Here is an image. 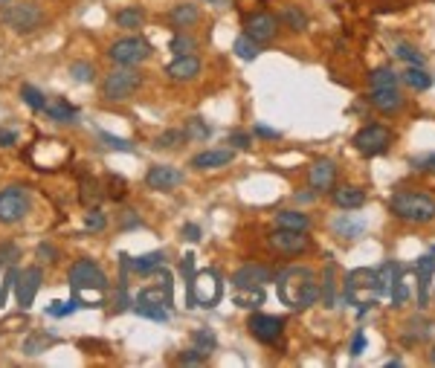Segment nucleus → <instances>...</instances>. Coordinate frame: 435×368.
<instances>
[{
	"label": "nucleus",
	"mask_w": 435,
	"mask_h": 368,
	"mask_svg": "<svg viewBox=\"0 0 435 368\" xmlns=\"http://www.w3.org/2000/svg\"><path fill=\"white\" fill-rule=\"evenodd\" d=\"M276 293L282 299V304H288L290 311H305L310 304H317L322 287L317 282V272L310 267H288L278 272L276 279Z\"/></svg>",
	"instance_id": "f257e3e1"
},
{
	"label": "nucleus",
	"mask_w": 435,
	"mask_h": 368,
	"mask_svg": "<svg viewBox=\"0 0 435 368\" xmlns=\"http://www.w3.org/2000/svg\"><path fill=\"white\" fill-rule=\"evenodd\" d=\"M383 282H380V272L378 270H368V267H360V270H351L346 275V299L351 304H357V311L366 314L371 304H378V299L383 296Z\"/></svg>",
	"instance_id": "f03ea898"
},
{
	"label": "nucleus",
	"mask_w": 435,
	"mask_h": 368,
	"mask_svg": "<svg viewBox=\"0 0 435 368\" xmlns=\"http://www.w3.org/2000/svg\"><path fill=\"white\" fill-rule=\"evenodd\" d=\"M389 209L397 221L407 224H432L435 221V197L426 192H397L389 200Z\"/></svg>",
	"instance_id": "7ed1b4c3"
},
{
	"label": "nucleus",
	"mask_w": 435,
	"mask_h": 368,
	"mask_svg": "<svg viewBox=\"0 0 435 368\" xmlns=\"http://www.w3.org/2000/svg\"><path fill=\"white\" fill-rule=\"evenodd\" d=\"M140 84H142L140 73H134L131 67H119V70L108 73V79L102 81V96L108 102H125L137 93Z\"/></svg>",
	"instance_id": "20e7f679"
},
{
	"label": "nucleus",
	"mask_w": 435,
	"mask_h": 368,
	"mask_svg": "<svg viewBox=\"0 0 435 368\" xmlns=\"http://www.w3.org/2000/svg\"><path fill=\"white\" fill-rule=\"evenodd\" d=\"M221 293H224V284H221V275H218L215 270H200V272L192 275L189 296L198 308H215Z\"/></svg>",
	"instance_id": "39448f33"
},
{
	"label": "nucleus",
	"mask_w": 435,
	"mask_h": 368,
	"mask_svg": "<svg viewBox=\"0 0 435 368\" xmlns=\"http://www.w3.org/2000/svg\"><path fill=\"white\" fill-rule=\"evenodd\" d=\"M108 55L122 67H134V64H140V61L151 58V44L145 38H140V35H128V38L113 41Z\"/></svg>",
	"instance_id": "423d86ee"
},
{
	"label": "nucleus",
	"mask_w": 435,
	"mask_h": 368,
	"mask_svg": "<svg viewBox=\"0 0 435 368\" xmlns=\"http://www.w3.org/2000/svg\"><path fill=\"white\" fill-rule=\"evenodd\" d=\"M67 282H70V287H73L76 293H81V290H105V287H108V275L102 272L99 264H93V261L81 258V261H76V264L70 267Z\"/></svg>",
	"instance_id": "0eeeda50"
},
{
	"label": "nucleus",
	"mask_w": 435,
	"mask_h": 368,
	"mask_svg": "<svg viewBox=\"0 0 435 368\" xmlns=\"http://www.w3.org/2000/svg\"><path fill=\"white\" fill-rule=\"evenodd\" d=\"M392 142V131L386 125H366L354 134V148L363 157H378L389 148Z\"/></svg>",
	"instance_id": "6e6552de"
},
{
	"label": "nucleus",
	"mask_w": 435,
	"mask_h": 368,
	"mask_svg": "<svg viewBox=\"0 0 435 368\" xmlns=\"http://www.w3.org/2000/svg\"><path fill=\"white\" fill-rule=\"evenodd\" d=\"M4 21L15 29V33H35V29L44 23V12L38 9V6H33V4H15V6H9L6 12H4Z\"/></svg>",
	"instance_id": "1a4fd4ad"
},
{
	"label": "nucleus",
	"mask_w": 435,
	"mask_h": 368,
	"mask_svg": "<svg viewBox=\"0 0 435 368\" xmlns=\"http://www.w3.org/2000/svg\"><path fill=\"white\" fill-rule=\"evenodd\" d=\"M29 212V197L21 186L0 192V224H15Z\"/></svg>",
	"instance_id": "9d476101"
},
{
	"label": "nucleus",
	"mask_w": 435,
	"mask_h": 368,
	"mask_svg": "<svg viewBox=\"0 0 435 368\" xmlns=\"http://www.w3.org/2000/svg\"><path fill=\"white\" fill-rule=\"evenodd\" d=\"M267 243H270V250H276V253H285V255H299V253H305L307 247H310V238L305 235V232H296V229H282L278 226L270 238H267Z\"/></svg>",
	"instance_id": "9b49d317"
},
{
	"label": "nucleus",
	"mask_w": 435,
	"mask_h": 368,
	"mask_svg": "<svg viewBox=\"0 0 435 368\" xmlns=\"http://www.w3.org/2000/svg\"><path fill=\"white\" fill-rule=\"evenodd\" d=\"M247 328H250V333L256 336L259 343H276L278 336H282V330H285V319L267 316V314H253L250 322H247Z\"/></svg>",
	"instance_id": "f8f14e48"
},
{
	"label": "nucleus",
	"mask_w": 435,
	"mask_h": 368,
	"mask_svg": "<svg viewBox=\"0 0 435 368\" xmlns=\"http://www.w3.org/2000/svg\"><path fill=\"white\" fill-rule=\"evenodd\" d=\"M183 171L171 168V166H151L148 174H145V183H148V189H157V192H171L177 189L180 183H183Z\"/></svg>",
	"instance_id": "ddd939ff"
},
{
	"label": "nucleus",
	"mask_w": 435,
	"mask_h": 368,
	"mask_svg": "<svg viewBox=\"0 0 435 368\" xmlns=\"http://www.w3.org/2000/svg\"><path fill=\"white\" fill-rule=\"evenodd\" d=\"M276 33H278V18H276V15H270V12H256V15L247 18V35L256 38L259 44H261V41H273Z\"/></svg>",
	"instance_id": "4468645a"
},
{
	"label": "nucleus",
	"mask_w": 435,
	"mask_h": 368,
	"mask_svg": "<svg viewBox=\"0 0 435 368\" xmlns=\"http://www.w3.org/2000/svg\"><path fill=\"white\" fill-rule=\"evenodd\" d=\"M307 180H310V189H314L317 195L328 192V189H334V183H337V166L331 160H317L307 171Z\"/></svg>",
	"instance_id": "2eb2a0df"
},
{
	"label": "nucleus",
	"mask_w": 435,
	"mask_h": 368,
	"mask_svg": "<svg viewBox=\"0 0 435 368\" xmlns=\"http://www.w3.org/2000/svg\"><path fill=\"white\" fill-rule=\"evenodd\" d=\"M235 157V148H209V151H200V154L192 157V166L198 171H209V168H224L230 166Z\"/></svg>",
	"instance_id": "dca6fc26"
},
{
	"label": "nucleus",
	"mask_w": 435,
	"mask_h": 368,
	"mask_svg": "<svg viewBox=\"0 0 435 368\" xmlns=\"http://www.w3.org/2000/svg\"><path fill=\"white\" fill-rule=\"evenodd\" d=\"M267 282H273V272L267 267H259V264H247L241 267L235 275H232V284L241 290V287H264Z\"/></svg>",
	"instance_id": "f3484780"
},
{
	"label": "nucleus",
	"mask_w": 435,
	"mask_h": 368,
	"mask_svg": "<svg viewBox=\"0 0 435 368\" xmlns=\"http://www.w3.org/2000/svg\"><path fill=\"white\" fill-rule=\"evenodd\" d=\"M38 287H41V270L38 267H29V270H23V275H18V304L23 311L33 304Z\"/></svg>",
	"instance_id": "a211bd4d"
},
{
	"label": "nucleus",
	"mask_w": 435,
	"mask_h": 368,
	"mask_svg": "<svg viewBox=\"0 0 435 368\" xmlns=\"http://www.w3.org/2000/svg\"><path fill=\"white\" fill-rule=\"evenodd\" d=\"M166 73H169V79L171 81H192V79H198V73H200V61L189 52V55H177L171 64L166 67Z\"/></svg>",
	"instance_id": "6ab92c4d"
},
{
	"label": "nucleus",
	"mask_w": 435,
	"mask_h": 368,
	"mask_svg": "<svg viewBox=\"0 0 435 368\" xmlns=\"http://www.w3.org/2000/svg\"><path fill=\"white\" fill-rule=\"evenodd\" d=\"M371 105H375L378 110L383 113H395L403 108V96H400V90L397 87H371Z\"/></svg>",
	"instance_id": "aec40b11"
},
{
	"label": "nucleus",
	"mask_w": 435,
	"mask_h": 368,
	"mask_svg": "<svg viewBox=\"0 0 435 368\" xmlns=\"http://www.w3.org/2000/svg\"><path fill=\"white\" fill-rule=\"evenodd\" d=\"M334 203L343 212H354L366 203V192L357 186H339V189H334Z\"/></svg>",
	"instance_id": "412c9836"
},
{
	"label": "nucleus",
	"mask_w": 435,
	"mask_h": 368,
	"mask_svg": "<svg viewBox=\"0 0 435 368\" xmlns=\"http://www.w3.org/2000/svg\"><path fill=\"white\" fill-rule=\"evenodd\" d=\"M415 272H418V301L424 304L426 301V290H429V279H432V272H435V258L432 255L418 258Z\"/></svg>",
	"instance_id": "4be33fe9"
},
{
	"label": "nucleus",
	"mask_w": 435,
	"mask_h": 368,
	"mask_svg": "<svg viewBox=\"0 0 435 368\" xmlns=\"http://www.w3.org/2000/svg\"><path fill=\"white\" fill-rule=\"evenodd\" d=\"M276 224L282 226V229H296V232H307L310 229V218L305 212H293V209H288V212H278L276 214Z\"/></svg>",
	"instance_id": "5701e85b"
},
{
	"label": "nucleus",
	"mask_w": 435,
	"mask_h": 368,
	"mask_svg": "<svg viewBox=\"0 0 435 368\" xmlns=\"http://www.w3.org/2000/svg\"><path fill=\"white\" fill-rule=\"evenodd\" d=\"M171 26H195L198 21H200V9L195 6V4H177L174 9H171Z\"/></svg>",
	"instance_id": "b1692460"
},
{
	"label": "nucleus",
	"mask_w": 435,
	"mask_h": 368,
	"mask_svg": "<svg viewBox=\"0 0 435 368\" xmlns=\"http://www.w3.org/2000/svg\"><path fill=\"white\" fill-rule=\"evenodd\" d=\"M163 261H166V255H163L160 250H154V253H148V255H142V258H128V267H131L134 272H140V275H148V272H154V270H160Z\"/></svg>",
	"instance_id": "393cba45"
},
{
	"label": "nucleus",
	"mask_w": 435,
	"mask_h": 368,
	"mask_svg": "<svg viewBox=\"0 0 435 368\" xmlns=\"http://www.w3.org/2000/svg\"><path fill=\"white\" fill-rule=\"evenodd\" d=\"M134 314L137 316H145V319H154V322H169L171 319V311L163 308V304H151V301H137L134 304Z\"/></svg>",
	"instance_id": "a878e982"
},
{
	"label": "nucleus",
	"mask_w": 435,
	"mask_h": 368,
	"mask_svg": "<svg viewBox=\"0 0 435 368\" xmlns=\"http://www.w3.org/2000/svg\"><path fill=\"white\" fill-rule=\"evenodd\" d=\"M47 116L50 119H55V122H76V108L70 105V102H64V99H52V102H47Z\"/></svg>",
	"instance_id": "bb28decb"
},
{
	"label": "nucleus",
	"mask_w": 435,
	"mask_h": 368,
	"mask_svg": "<svg viewBox=\"0 0 435 368\" xmlns=\"http://www.w3.org/2000/svg\"><path fill=\"white\" fill-rule=\"evenodd\" d=\"M232 50H235V55L238 58H244V61H253L259 52H261V47H259V41L256 38H250V35H238L235 38V44H232Z\"/></svg>",
	"instance_id": "cd10ccee"
},
{
	"label": "nucleus",
	"mask_w": 435,
	"mask_h": 368,
	"mask_svg": "<svg viewBox=\"0 0 435 368\" xmlns=\"http://www.w3.org/2000/svg\"><path fill=\"white\" fill-rule=\"evenodd\" d=\"M113 21H116V26H122V29H140L142 26V21H145V12L142 9H119L116 15H113Z\"/></svg>",
	"instance_id": "c85d7f7f"
},
{
	"label": "nucleus",
	"mask_w": 435,
	"mask_h": 368,
	"mask_svg": "<svg viewBox=\"0 0 435 368\" xmlns=\"http://www.w3.org/2000/svg\"><path fill=\"white\" fill-rule=\"evenodd\" d=\"M334 229H337L339 235H343V238H360L363 229H366V224H363V221H354V218H351V212H346V218H339Z\"/></svg>",
	"instance_id": "c756f323"
},
{
	"label": "nucleus",
	"mask_w": 435,
	"mask_h": 368,
	"mask_svg": "<svg viewBox=\"0 0 435 368\" xmlns=\"http://www.w3.org/2000/svg\"><path fill=\"white\" fill-rule=\"evenodd\" d=\"M403 81H407L412 90H429V84H432L429 73H424L421 67H409L407 73H403Z\"/></svg>",
	"instance_id": "7c9ffc66"
},
{
	"label": "nucleus",
	"mask_w": 435,
	"mask_h": 368,
	"mask_svg": "<svg viewBox=\"0 0 435 368\" xmlns=\"http://www.w3.org/2000/svg\"><path fill=\"white\" fill-rule=\"evenodd\" d=\"M235 301L241 304V308H259V304L264 301V293H261V287H241Z\"/></svg>",
	"instance_id": "2f4dec72"
},
{
	"label": "nucleus",
	"mask_w": 435,
	"mask_h": 368,
	"mask_svg": "<svg viewBox=\"0 0 435 368\" xmlns=\"http://www.w3.org/2000/svg\"><path fill=\"white\" fill-rule=\"evenodd\" d=\"M192 340H195V351H198V354H203V357L212 354V348H215V333H212V330L200 328V330H195Z\"/></svg>",
	"instance_id": "473e14b6"
},
{
	"label": "nucleus",
	"mask_w": 435,
	"mask_h": 368,
	"mask_svg": "<svg viewBox=\"0 0 435 368\" xmlns=\"http://www.w3.org/2000/svg\"><path fill=\"white\" fill-rule=\"evenodd\" d=\"M21 96H23V102L33 108V110H44V108H47V99L41 96V90H35L33 84H23V87H21Z\"/></svg>",
	"instance_id": "72a5a7b5"
},
{
	"label": "nucleus",
	"mask_w": 435,
	"mask_h": 368,
	"mask_svg": "<svg viewBox=\"0 0 435 368\" xmlns=\"http://www.w3.org/2000/svg\"><path fill=\"white\" fill-rule=\"evenodd\" d=\"M371 87H397V73L392 67H380L371 73Z\"/></svg>",
	"instance_id": "f704fd0d"
},
{
	"label": "nucleus",
	"mask_w": 435,
	"mask_h": 368,
	"mask_svg": "<svg viewBox=\"0 0 435 368\" xmlns=\"http://www.w3.org/2000/svg\"><path fill=\"white\" fill-rule=\"evenodd\" d=\"M395 55L403 58V61H409L412 67H421V64H424V55H421L412 44H397V47H395Z\"/></svg>",
	"instance_id": "c9c22d12"
},
{
	"label": "nucleus",
	"mask_w": 435,
	"mask_h": 368,
	"mask_svg": "<svg viewBox=\"0 0 435 368\" xmlns=\"http://www.w3.org/2000/svg\"><path fill=\"white\" fill-rule=\"evenodd\" d=\"M180 142H186V131L174 128V131H166L157 137V148H177Z\"/></svg>",
	"instance_id": "e433bc0d"
},
{
	"label": "nucleus",
	"mask_w": 435,
	"mask_h": 368,
	"mask_svg": "<svg viewBox=\"0 0 435 368\" xmlns=\"http://www.w3.org/2000/svg\"><path fill=\"white\" fill-rule=\"evenodd\" d=\"M73 79L76 81H93V76H96V70H93V64H87V61H76V64L70 67Z\"/></svg>",
	"instance_id": "4c0bfd02"
},
{
	"label": "nucleus",
	"mask_w": 435,
	"mask_h": 368,
	"mask_svg": "<svg viewBox=\"0 0 435 368\" xmlns=\"http://www.w3.org/2000/svg\"><path fill=\"white\" fill-rule=\"evenodd\" d=\"M209 137V128L203 125V119H192L186 125V139H206Z\"/></svg>",
	"instance_id": "58836bf2"
},
{
	"label": "nucleus",
	"mask_w": 435,
	"mask_h": 368,
	"mask_svg": "<svg viewBox=\"0 0 435 368\" xmlns=\"http://www.w3.org/2000/svg\"><path fill=\"white\" fill-rule=\"evenodd\" d=\"M171 50H174L177 55H189V52L195 50V38H189V35H174V38H171Z\"/></svg>",
	"instance_id": "ea45409f"
},
{
	"label": "nucleus",
	"mask_w": 435,
	"mask_h": 368,
	"mask_svg": "<svg viewBox=\"0 0 435 368\" xmlns=\"http://www.w3.org/2000/svg\"><path fill=\"white\" fill-rule=\"evenodd\" d=\"M282 18L288 21V26H290V29H296V33H302V29H305V15H302L299 9H293V6H288V9L282 12Z\"/></svg>",
	"instance_id": "a19ab883"
},
{
	"label": "nucleus",
	"mask_w": 435,
	"mask_h": 368,
	"mask_svg": "<svg viewBox=\"0 0 435 368\" xmlns=\"http://www.w3.org/2000/svg\"><path fill=\"white\" fill-rule=\"evenodd\" d=\"M76 308H79L76 299H70V301H55L52 308H47V314H50V316H67V314H73Z\"/></svg>",
	"instance_id": "79ce46f5"
},
{
	"label": "nucleus",
	"mask_w": 435,
	"mask_h": 368,
	"mask_svg": "<svg viewBox=\"0 0 435 368\" xmlns=\"http://www.w3.org/2000/svg\"><path fill=\"white\" fill-rule=\"evenodd\" d=\"M105 226H108V221H105L102 212H90L87 218H84V229H87V232H99V229H105Z\"/></svg>",
	"instance_id": "37998d69"
},
{
	"label": "nucleus",
	"mask_w": 435,
	"mask_h": 368,
	"mask_svg": "<svg viewBox=\"0 0 435 368\" xmlns=\"http://www.w3.org/2000/svg\"><path fill=\"white\" fill-rule=\"evenodd\" d=\"M230 142H232V148H238V151H247L253 142H250V134H244V131H235V134H230Z\"/></svg>",
	"instance_id": "c03bdc74"
},
{
	"label": "nucleus",
	"mask_w": 435,
	"mask_h": 368,
	"mask_svg": "<svg viewBox=\"0 0 435 368\" xmlns=\"http://www.w3.org/2000/svg\"><path fill=\"white\" fill-rule=\"evenodd\" d=\"M102 139H105V145H108V148H119V151H131V145H128L125 139H119V137H113V134H102Z\"/></svg>",
	"instance_id": "a18cd8bd"
},
{
	"label": "nucleus",
	"mask_w": 435,
	"mask_h": 368,
	"mask_svg": "<svg viewBox=\"0 0 435 368\" xmlns=\"http://www.w3.org/2000/svg\"><path fill=\"white\" fill-rule=\"evenodd\" d=\"M203 360H206V357H203V354H198L195 348H192L189 354H180V357H177V362H180V365H198V362H203Z\"/></svg>",
	"instance_id": "49530a36"
},
{
	"label": "nucleus",
	"mask_w": 435,
	"mask_h": 368,
	"mask_svg": "<svg viewBox=\"0 0 435 368\" xmlns=\"http://www.w3.org/2000/svg\"><path fill=\"white\" fill-rule=\"evenodd\" d=\"M192 270H195V255H192V253H186L183 261H180V272L186 275V279H192Z\"/></svg>",
	"instance_id": "de8ad7c7"
},
{
	"label": "nucleus",
	"mask_w": 435,
	"mask_h": 368,
	"mask_svg": "<svg viewBox=\"0 0 435 368\" xmlns=\"http://www.w3.org/2000/svg\"><path fill=\"white\" fill-rule=\"evenodd\" d=\"M15 142H18V134H15V131H6V128L0 131V148H9V145H15Z\"/></svg>",
	"instance_id": "09e8293b"
},
{
	"label": "nucleus",
	"mask_w": 435,
	"mask_h": 368,
	"mask_svg": "<svg viewBox=\"0 0 435 368\" xmlns=\"http://www.w3.org/2000/svg\"><path fill=\"white\" fill-rule=\"evenodd\" d=\"M183 238H189L192 243H198V241H200V229H198L195 224H186V226H183Z\"/></svg>",
	"instance_id": "8fccbe9b"
},
{
	"label": "nucleus",
	"mask_w": 435,
	"mask_h": 368,
	"mask_svg": "<svg viewBox=\"0 0 435 368\" xmlns=\"http://www.w3.org/2000/svg\"><path fill=\"white\" fill-rule=\"evenodd\" d=\"M363 348H366V333H363V330H357L354 343H351V354H363Z\"/></svg>",
	"instance_id": "3c124183"
},
{
	"label": "nucleus",
	"mask_w": 435,
	"mask_h": 368,
	"mask_svg": "<svg viewBox=\"0 0 435 368\" xmlns=\"http://www.w3.org/2000/svg\"><path fill=\"white\" fill-rule=\"evenodd\" d=\"M256 134H259V137H267V139H278V131H273V128H267V125H256Z\"/></svg>",
	"instance_id": "603ef678"
},
{
	"label": "nucleus",
	"mask_w": 435,
	"mask_h": 368,
	"mask_svg": "<svg viewBox=\"0 0 435 368\" xmlns=\"http://www.w3.org/2000/svg\"><path fill=\"white\" fill-rule=\"evenodd\" d=\"M38 255H41V258H47V261H52L58 253H55V247H47V243H41V247H38Z\"/></svg>",
	"instance_id": "864d4df0"
},
{
	"label": "nucleus",
	"mask_w": 435,
	"mask_h": 368,
	"mask_svg": "<svg viewBox=\"0 0 435 368\" xmlns=\"http://www.w3.org/2000/svg\"><path fill=\"white\" fill-rule=\"evenodd\" d=\"M209 4H218V6H224V4H230V0H209Z\"/></svg>",
	"instance_id": "5fc2aeb1"
},
{
	"label": "nucleus",
	"mask_w": 435,
	"mask_h": 368,
	"mask_svg": "<svg viewBox=\"0 0 435 368\" xmlns=\"http://www.w3.org/2000/svg\"><path fill=\"white\" fill-rule=\"evenodd\" d=\"M426 163H429V166H426V168H435V157H429V160H426Z\"/></svg>",
	"instance_id": "6e6d98bb"
},
{
	"label": "nucleus",
	"mask_w": 435,
	"mask_h": 368,
	"mask_svg": "<svg viewBox=\"0 0 435 368\" xmlns=\"http://www.w3.org/2000/svg\"><path fill=\"white\" fill-rule=\"evenodd\" d=\"M429 362H432V365H435V348H432V351H429Z\"/></svg>",
	"instance_id": "4d7b16f0"
},
{
	"label": "nucleus",
	"mask_w": 435,
	"mask_h": 368,
	"mask_svg": "<svg viewBox=\"0 0 435 368\" xmlns=\"http://www.w3.org/2000/svg\"><path fill=\"white\" fill-rule=\"evenodd\" d=\"M0 4H9V0H0Z\"/></svg>",
	"instance_id": "13d9d810"
}]
</instances>
